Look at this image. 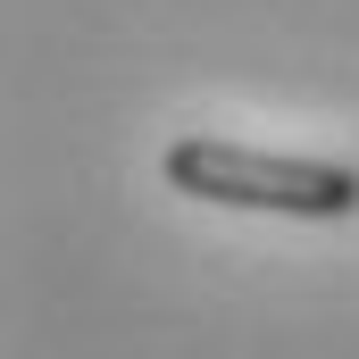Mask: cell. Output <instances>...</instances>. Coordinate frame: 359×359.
<instances>
[{"mask_svg":"<svg viewBox=\"0 0 359 359\" xmlns=\"http://www.w3.org/2000/svg\"><path fill=\"white\" fill-rule=\"evenodd\" d=\"M159 176L184 201H209V209H259V217H309V226L359 217V168L226 142V134H176L159 151Z\"/></svg>","mask_w":359,"mask_h":359,"instance_id":"cell-1","label":"cell"}]
</instances>
